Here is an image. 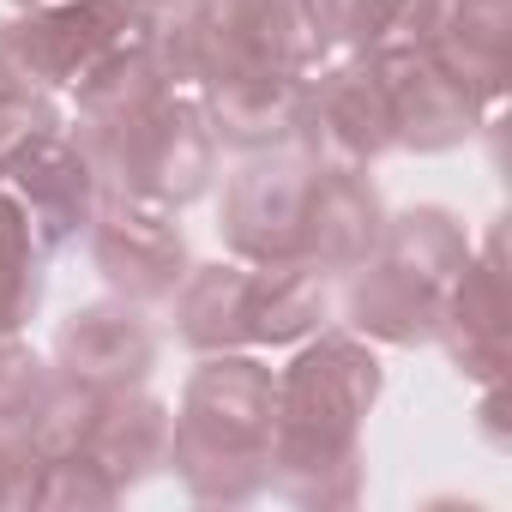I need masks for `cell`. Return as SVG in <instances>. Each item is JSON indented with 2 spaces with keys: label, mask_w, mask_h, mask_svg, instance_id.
<instances>
[{
  "label": "cell",
  "mask_w": 512,
  "mask_h": 512,
  "mask_svg": "<svg viewBox=\"0 0 512 512\" xmlns=\"http://www.w3.org/2000/svg\"><path fill=\"white\" fill-rule=\"evenodd\" d=\"M278 428V374L260 356L217 350L193 368L175 428H169V470L187 482L193 500L241 506L266 488Z\"/></svg>",
  "instance_id": "6da1fadb"
},
{
  "label": "cell",
  "mask_w": 512,
  "mask_h": 512,
  "mask_svg": "<svg viewBox=\"0 0 512 512\" xmlns=\"http://www.w3.org/2000/svg\"><path fill=\"white\" fill-rule=\"evenodd\" d=\"M73 139L85 145L103 181V199H139V205L181 211L217 175V133L205 121V103L181 91H163L157 103H145L127 121L73 127Z\"/></svg>",
  "instance_id": "7a4b0ae2"
},
{
  "label": "cell",
  "mask_w": 512,
  "mask_h": 512,
  "mask_svg": "<svg viewBox=\"0 0 512 512\" xmlns=\"http://www.w3.org/2000/svg\"><path fill=\"white\" fill-rule=\"evenodd\" d=\"M392 37L422 49L482 109L512 85V0H404Z\"/></svg>",
  "instance_id": "3957f363"
},
{
  "label": "cell",
  "mask_w": 512,
  "mask_h": 512,
  "mask_svg": "<svg viewBox=\"0 0 512 512\" xmlns=\"http://www.w3.org/2000/svg\"><path fill=\"white\" fill-rule=\"evenodd\" d=\"M386 368L368 338L356 332H320L302 338L296 362L278 374V422L308 434H362V416L380 404Z\"/></svg>",
  "instance_id": "277c9868"
},
{
  "label": "cell",
  "mask_w": 512,
  "mask_h": 512,
  "mask_svg": "<svg viewBox=\"0 0 512 512\" xmlns=\"http://www.w3.org/2000/svg\"><path fill=\"white\" fill-rule=\"evenodd\" d=\"M314 181V157L308 151H253L241 163V175H229L223 205H217V229L223 247L247 266L266 260H296L302 241V199Z\"/></svg>",
  "instance_id": "5b68a950"
},
{
  "label": "cell",
  "mask_w": 512,
  "mask_h": 512,
  "mask_svg": "<svg viewBox=\"0 0 512 512\" xmlns=\"http://www.w3.org/2000/svg\"><path fill=\"white\" fill-rule=\"evenodd\" d=\"M302 151L314 163H350V169H368L386 151H398V127H392V109H386V85H380V73H374L368 55H350L338 67H314L308 73Z\"/></svg>",
  "instance_id": "8992f818"
},
{
  "label": "cell",
  "mask_w": 512,
  "mask_h": 512,
  "mask_svg": "<svg viewBox=\"0 0 512 512\" xmlns=\"http://www.w3.org/2000/svg\"><path fill=\"white\" fill-rule=\"evenodd\" d=\"M91 266L121 302H169L175 284L187 278V235L175 229V211L139 205V199H103L91 229Z\"/></svg>",
  "instance_id": "52a82bcc"
},
{
  "label": "cell",
  "mask_w": 512,
  "mask_h": 512,
  "mask_svg": "<svg viewBox=\"0 0 512 512\" xmlns=\"http://www.w3.org/2000/svg\"><path fill=\"white\" fill-rule=\"evenodd\" d=\"M145 37V13L127 0H43L19 13V43L37 73V91H73L97 61Z\"/></svg>",
  "instance_id": "ba28073f"
},
{
  "label": "cell",
  "mask_w": 512,
  "mask_h": 512,
  "mask_svg": "<svg viewBox=\"0 0 512 512\" xmlns=\"http://www.w3.org/2000/svg\"><path fill=\"white\" fill-rule=\"evenodd\" d=\"M500 223L488 229L482 247H470L464 272L446 290V314L434 344L446 350V362L470 380V386H494L506 380V356H512V308H506V253H500Z\"/></svg>",
  "instance_id": "9c48e42d"
},
{
  "label": "cell",
  "mask_w": 512,
  "mask_h": 512,
  "mask_svg": "<svg viewBox=\"0 0 512 512\" xmlns=\"http://www.w3.org/2000/svg\"><path fill=\"white\" fill-rule=\"evenodd\" d=\"M0 187H7V193L25 205V217H31V229H37L43 253H55V247H67V241H79V235L91 229L97 205H103V181H97V169H91L85 145H79L67 127H55V133L31 139V145L7 163Z\"/></svg>",
  "instance_id": "30bf717a"
},
{
  "label": "cell",
  "mask_w": 512,
  "mask_h": 512,
  "mask_svg": "<svg viewBox=\"0 0 512 512\" xmlns=\"http://www.w3.org/2000/svg\"><path fill=\"white\" fill-rule=\"evenodd\" d=\"M386 235V199L368 181V169L350 163H314L308 199H302V241L296 260L320 278H350L362 260L380 253Z\"/></svg>",
  "instance_id": "8fae6325"
},
{
  "label": "cell",
  "mask_w": 512,
  "mask_h": 512,
  "mask_svg": "<svg viewBox=\"0 0 512 512\" xmlns=\"http://www.w3.org/2000/svg\"><path fill=\"white\" fill-rule=\"evenodd\" d=\"M368 61H374V73H380V85H386V109H392V127H398V145H404V151H422V157L458 151V145L482 127L488 109H482L464 85H452L422 49L386 37L380 49H368Z\"/></svg>",
  "instance_id": "7c38bea8"
},
{
  "label": "cell",
  "mask_w": 512,
  "mask_h": 512,
  "mask_svg": "<svg viewBox=\"0 0 512 512\" xmlns=\"http://www.w3.org/2000/svg\"><path fill=\"white\" fill-rule=\"evenodd\" d=\"M302 97H308V73H284V67H235L211 85H199L205 121L217 133V145L229 151H302Z\"/></svg>",
  "instance_id": "4fadbf2b"
},
{
  "label": "cell",
  "mask_w": 512,
  "mask_h": 512,
  "mask_svg": "<svg viewBox=\"0 0 512 512\" xmlns=\"http://www.w3.org/2000/svg\"><path fill=\"white\" fill-rule=\"evenodd\" d=\"M157 368V326L139 314V302H91L61 320L55 332V374L85 380L97 392L145 386Z\"/></svg>",
  "instance_id": "5bb4252c"
},
{
  "label": "cell",
  "mask_w": 512,
  "mask_h": 512,
  "mask_svg": "<svg viewBox=\"0 0 512 512\" xmlns=\"http://www.w3.org/2000/svg\"><path fill=\"white\" fill-rule=\"evenodd\" d=\"M440 314H446V290L410 266H398L392 253H374L350 272V290H344V320L356 338L368 344H392V350H416V344H434L440 332Z\"/></svg>",
  "instance_id": "9a60e30c"
},
{
  "label": "cell",
  "mask_w": 512,
  "mask_h": 512,
  "mask_svg": "<svg viewBox=\"0 0 512 512\" xmlns=\"http://www.w3.org/2000/svg\"><path fill=\"white\" fill-rule=\"evenodd\" d=\"M211 13L229 37L235 61L284 67V73L326 67L332 31H326L320 0H211Z\"/></svg>",
  "instance_id": "2e32d148"
},
{
  "label": "cell",
  "mask_w": 512,
  "mask_h": 512,
  "mask_svg": "<svg viewBox=\"0 0 512 512\" xmlns=\"http://www.w3.org/2000/svg\"><path fill=\"white\" fill-rule=\"evenodd\" d=\"M266 488H278L296 506H350L362 500V434H308V428H272V464Z\"/></svg>",
  "instance_id": "e0dca14e"
},
{
  "label": "cell",
  "mask_w": 512,
  "mask_h": 512,
  "mask_svg": "<svg viewBox=\"0 0 512 512\" xmlns=\"http://www.w3.org/2000/svg\"><path fill=\"white\" fill-rule=\"evenodd\" d=\"M169 428H175L169 404L151 398L145 386L109 392V398H103V416H97V428H91L85 458L127 494L133 482H145V476L163 470V458H169Z\"/></svg>",
  "instance_id": "ac0fdd59"
},
{
  "label": "cell",
  "mask_w": 512,
  "mask_h": 512,
  "mask_svg": "<svg viewBox=\"0 0 512 512\" xmlns=\"http://www.w3.org/2000/svg\"><path fill=\"white\" fill-rule=\"evenodd\" d=\"M332 290L314 266L302 260H266L247 266V344H302L326 326Z\"/></svg>",
  "instance_id": "d6986e66"
},
{
  "label": "cell",
  "mask_w": 512,
  "mask_h": 512,
  "mask_svg": "<svg viewBox=\"0 0 512 512\" xmlns=\"http://www.w3.org/2000/svg\"><path fill=\"white\" fill-rule=\"evenodd\" d=\"M175 338L193 356L241 350L247 344V260H217V266H187L175 284Z\"/></svg>",
  "instance_id": "ffe728a7"
},
{
  "label": "cell",
  "mask_w": 512,
  "mask_h": 512,
  "mask_svg": "<svg viewBox=\"0 0 512 512\" xmlns=\"http://www.w3.org/2000/svg\"><path fill=\"white\" fill-rule=\"evenodd\" d=\"M380 253H392L398 266L434 278L440 290H452V278L470 260V229L446 211V205H410V211H386V235Z\"/></svg>",
  "instance_id": "44dd1931"
},
{
  "label": "cell",
  "mask_w": 512,
  "mask_h": 512,
  "mask_svg": "<svg viewBox=\"0 0 512 512\" xmlns=\"http://www.w3.org/2000/svg\"><path fill=\"white\" fill-rule=\"evenodd\" d=\"M73 91H79V127H109V121H127V115H139L145 103H157V97L169 91V79H163L157 55H151L145 37H139V43L115 49L109 61H97Z\"/></svg>",
  "instance_id": "7402d4cb"
},
{
  "label": "cell",
  "mask_w": 512,
  "mask_h": 512,
  "mask_svg": "<svg viewBox=\"0 0 512 512\" xmlns=\"http://www.w3.org/2000/svg\"><path fill=\"white\" fill-rule=\"evenodd\" d=\"M37 308H43V241L25 205L0 187V338L25 332Z\"/></svg>",
  "instance_id": "603a6c76"
},
{
  "label": "cell",
  "mask_w": 512,
  "mask_h": 512,
  "mask_svg": "<svg viewBox=\"0 0 512 512\" xmlns=\"http://www.w3.org/2000/svg\"><path fill=\"white\" fill-rule=\"evenodd\" d=\"M103 398H109V392L55 374V386H49V398H43V410H37V422H31V446H37L43 458H73V452H85V446H91V428H97V416H103Z\"/></svg>",
  "instance_id": "cb8c5ba5"
},
{
  "label": "cell",
  "mask_w": 512,
  "mask_h": 512,
  "mask_svg": "<svg viewBox=\"0 0 512 512\" xmlns=\"http://www.w3.org/2000/svg\"><path fill=\"white\" fill-rule=\"evenodd\" d=\"M49 386H55V362H43L31 344H19V332L0 338V428L31 434Z\"/></svg>",
  "instance_id": "d4e9b609"
},
{
  "label": "cell",
  "mask_w": 512,
  "mask_h": 512,
  "mask_svg": "<svg viewBox=\"0 0 512 512\" xmlns=\"http://www.w3.org/2000/svg\"><path fill=\"white\" fill-rule=\"evenodd\" d=\"M320 13H326L332 43H344L350 55H368V49H380L392 37L404 0H320Z\"/></svg>",
  "instance_id": "484cf974"
},
{
  "label": "cell",
  "mask_w": 512,
  "mask_h": 512,
  "mask_svg": "<svg viewBox=\"0 0 512 512\" xmlns=\"http://www.w3.org/2000/svg\"><path fill=\"white\" fill-rule=\"evenodd\" d=\"M115 500H121V488H115L85 452L43 464V494H37V506H115Z\"/></svg>",
  "instance_id": "4316f807"
},
{
  "label": "cell",
  "mask_w": 512,
  "mask_h": 512,
  "mask_svg": "<svg viewBox=\"0 0 512 512\" xmlns=\"http://www.w3.org/2000/svg\"><path fill=\"white\" fill-rule=\"evenodd\" d=\"M55 127H61L55 97H0V175H7V163H13L31 139H43V133H55Z\"/></svg>",
  "instance_id": "83f0119b"
},
{
  "label": "cell",
  "mask_w": 512,
  "mask_h": 512,
  "mask_svg": "<svg viewBox=\"0 0 512 512\" xmlns=\"http://www.w3.org/2000/svg\"><path fill=\"white\" fill-rule=\"evenodd\" d=\"M43 452L31 446V434L0 428V506H37L43 494Z\"/></svg>",
  "instance_id": "f1b7e54d"
},
{
  "label": "cell",
  "mask_w": 512,
  "mask_h": 512,
  "mask_svg": "<svg viewBox=\"0 0 512 512\" xmlns=\"http://www.w3.org/2000/svg\"><path fill=\"white\" fill-rule=\"evenodd\" d=\"M0 97H49V91H37V73L25 61L19 19H0Z\"/></svg>",
  "instance_id": "f546056e"
},
{
  "label": "cell",
  "mask_w": 512,
  "mask_h": 512,
  "mask_svg": "<svg viewBox=\"0 0 512 512\" xmlns=\"http://www.w3.org/2000/svg\"><path fill=\"white\" fill-rule=\"evenodd\" d=\"M127 7H133V13H145V19H151V13H157V7H169V0H127Z\"/></svg>",
  "instance_id": "4dcf8cb0"
},
{
  "label": "cell",
  "mask_w": 512,
  "mask_h": 512,
  "mask_svg": "<svg viewBox=\"0 0 512 512\" xmlns=\"http://www.w3.org/2000/svg\"><path fill=\"white\" fill-rule=\"evenodd\" d=\"M19 7H43V0H19Z\"/></svg>",
  "instance_id": "1f68e13d"
}]
</instances>
